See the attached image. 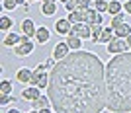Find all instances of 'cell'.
Returning a JSON list of instances; mask_svg holds the SVG:
<instances>
[{
	"label": "cell",
	"instance_id": "6da1fadb",
	"mask_svg": "<svg viewBox=\"0 0 131 113\" xmlns=\"http://www.w3.org/2000/svg\"><path fill=\"white\" fill-rule=\"evenodd\" d=\"M47 96L55 113H102L106 109V65L94 51H71L49 70Z\"/></svg>",
	"mask_w": 131,
	"mask_h": 113
},
{
	"label": "cell",
	"instance_id": "7a4b0ae2",
	"mask_svg": "<svg viewBox=\"0 0 131 113\" xmlns=\"http://www.w3.org/2000/svg\"><path fill=\"white\" fill-rule=\"evenodd\" d=\"M106 109L131 113V51L114 55L106 65Z\"/></svg>",
	"mask_w": 131,
	"mask_h": 113
},
{
	"label": "cell",
	"instance_id": "3957f363",
	"mask_svg": "<svg viewBox=\"0 0 131 113\" xmlns=\"http://www.w3.org/2000/svg\"><path fill=\"white\" fill-rule=\"evenodd\" d=\"M29 86H37V88H41V90H43V88L47 90V86H49V68H47V65H37L35 66Z\"/></svg>",
	"mask_w": 131,
	"mask_h": 113
},
{
	"label": "cell",
	"instance_id": "277c9868",
	"mask_svg": "<svg viewBox=\"0 0 131 113\" xmlns=\"http://www.w3.org/2000/svg\"><path fill=\"white\" fill-rule=\"evenodd\" d=\"M33 49H35V43H33L29 37L22 35V43L14 47V55H16V57H27V55L33 53Z\"/></svg>",
	"mask_w": 131,
	"mask_h": 113
},
{
	"label": "cell",
	"instance_id": "5b68a950",
	"mask_svg": "<svg viewBox=\"0 0 131 113\" xmlns=\"http://www.w3.org/2000/svg\"><path fill=\"white\" fill-rule=\"evenodd\" d=\"M125 51H129V47H127V43H125V39L114 37V39L108 43V53H110V55H119V53H125Z\"/></svg>",
	"mask_w": 131,
	"mask_h": 113
},
{
	"label": "cell",
	"instance_id": "8992f818",
	"mask_svg": "<svg viewBox=\"0 0 131 113\" xmlns=\"http://www.w3.org/2000/svg\"><path fill=\"white\" fill-rule=\"evenodd\" d=\"M71 35H77V37H80L82 41H84V39L92 37V29H90V26H86L84 22H80V23H74V26H72Z\"/></svg>",
	"mask_w": 131,
	"mask_h": 113
},
{
	"label": "cell",
	"instance_id": "52a82bcc",
	"mask_svg": "<svg viewBox=\"0 0 131 113\" xmlns=\"http://www.w3.org/2000/svg\"><path fill=\"white\" fill-rule=\"evenodd\" d=\"M82 22L86 23V26H96V23L102 26V22H104V14L96 12V10H94V6H92L90 10L84 12V20H82Z\"/></svg>",
	"mask_w": 131,
	"mask_h": 113
},
{
	"label": "cell",
	"instance_id": "ba28073f",
	"mask_svg": "<svg viewBox=\"0 0 131 113\" xmlns=\"http://www.w3.org/2000/svg\"><path fill=\"white\" fill-rule=\"evenodd\" d=\"M51 55H53L55 60H63L65 57H69V55H71V47L67 45V41H59V43L53 47Z\"/></svg>",
	"mask_w": 131,
	"mask_h": 113
},
{
	"label": "cell",
	"instance_id": "9c48e42d",
	"mask_svg": "<svg viewBox=\"0 0 131 113\" xmlns=\"http://www.w3.org/2000/svg\"><path fill=\"white\" fill-rule=\"evenodd\" d=\"M20 27H22V35H26V37H35V31H37V27H35V22L33 20H29V18H26V20H22L20 22Z\"/></svg>",
	"mask_w": 131,
	"mask_h": 113
},
{
	"label": "cell",
	"instance_id": "30bf717a",
	"mask_svg": "<svg viewBox=\"0 0 131 113\" xmlns=\"http://www.w3.org/2000/svg\"><path fill=\"white\" fill-rule=\"evenodd\" d=\"M71 29H72V23L67 20V18H61V20H57L55 22V33H59V35H69L71 33Z\"/></svg>",
	"mask_w": 131,
	"mask_h": 113
},
{
	"label": "cell",
	"instance_id": "8fae6325",
	"mask_svg": "<svg viewBox=\"0 0 131 113\" xmlns=\"http://www.w3.org/2000/svg\"><path fill=\"white\" fill-rule=\"evenodd\" d=\"M31 78H33V70L31 68H20L16 72V80L20 82V84H31Z\"/></svg>",
	"mask_w": 131,
	"mask_h": 113
},
{
	"label": "cell",
	"instance_id": "7c38bea8",
	"mask_svg": "<svg viewBox=\"0 0 131 113\" xmlns=\"http://www.w3.org/2000/svg\"><path fill=\"white\" fill-rule=\"evenodd\" d=\"M39 96H41V88H37V86H29V88H24L22 90V97L27 99V102H33Z\"/></svg>",
	"mask_w": 131,
	"mask_h": 113
},
{
	"label": "cell",
	"instance_id": "4fadbf2b",
	"mask_svg": "<svg viewBox=\"0 0 131 113\" xmlns=\"http://www.w3.org/2000/svg\"><path fill=\"white\" fill-rule=\"evenodd\" d=\"M2 43H4V47H12V49H14L16 45L22 43V35H18V33H14V31H8Z\"/></svg>",
	"mask_w": 131,
	"mask_h": 113
},
{
	"label": "cell",
	"instance_id": "5bb4252c",
	"mask_svg": "<svg viewBox=\"0 0 131 113\" xmlns=\"http://www.w3.org/2000/svg\"><path fill=\"white\" fill-rule=\"evenodd\" d=\"M49 37H51V31L45 26H39L37 31H35V41H37L39 45H45L47 41H49Z\"/></svg>",
	"mask_w": 131,
	"mask_h": 113
},
{
	"label": "cell",
	"instance_id": "9a60e30c",
	"mask_svg": "<svg viewBox=\"0 0 131 113\" xmlns=\"http://www.w3.org/2000/svg\"><path fill=\"white\" fill-rule=\"evenodd\" d=\"M49 103H51L49 96H47V94H45V96L41 94L37 99H33V102H31V109H45V107H49Z\"/></svg>",
	"mask_w": 131,
	"mask_h": 113
},
{
	"label": "cell",
	"instance_id": "2e32d148",
	"mask_svg": "<svg viewBox=\"0 0 131 113\" xmlns=\"http://www.w3.org/2000/svg\"><path fill=\"white\" fill-rule=\"evenodd\" d=\"M114 33H115V37H119V39H127L131 35V26L129 23H121V26L114 27Z\"/></svg>",
	"mask_w": 131,
	"mask_h": 113
},
{
	"label": "cell",
	"instance_id": "e0dca14e",
	"mask_svg": "<svg viewBox=\"0 0 131 113\" xmlns=\"http://www.w3.org/2000/svg\"><path fill=\"white\" fill-rule=\"evenodd\" d=\"M65 41H67V45L71 47V51H80L82 49V39L77 37V35H71V33H69Z\"/></svg>",
	"mask_w": 131,
	"mask_h": 113
},
{
	"label": "cell",
	"instance_id": "ac0fdd59",
	"mask_svg": "<svg viewBox=\"0 0 131 113\" xmlns=\"http://www.w3.org/2000/svg\"><path fill=\"white\" fill-rule=\"evenodd\" d=\"M121 12H123V4H121L119 0H110V4H108V14L117 16V14H121Z\"/></svg>",
	"mask_w": 131,
	"mask_h": 113
},
{
	"label": "cell",
	"instance_id": "d6986e66",
	"mask_svg": "<svg viewBox=\"0 0 131 113\" xmlns=\"http://www.w3.org/2000/svg\"><path fill=\"white\" fill-rule=\"evenodd\" d=\"M55 12H57V2H43V6H41V14L47 18L55 16Z\"/></svg>",
	"mask_w": 131,
	"mask_h": 113
},
{
	"label": "cell",
	"instance_id": "ffe728a7",
	"mask_svg": "<svg viewBox=\"0 0 131 113\" xmlns=\"http://www.w3.org/2000/svg\"><path fill=\"white\" fill-rule=\"evenodd\" d=\"M114 37H115L114 27H104V29H102V33H100V43H106V45H108Z\"/></svg>",
	"mask_w": 131,
	"mask_h": 113
},
{
	"label": "cell",
	"instance_id": "44dd1931",
	"mask_svg": "<svg viewBox=\"0 0 131 113\" xmlns=\"http://www.w3.org/2000/svg\"><path fill=\"white\" fill-rule=\"evenodd\" d=\"M12 27H14V20L12 18H8V16L0 18V31L8 33V31H12Z\"/></svg>",
	"mask_w": 131,
	"mask_h": 113
},
{
	"label": "cell",
	"instance_id": "7402d4cb",
	"mask_svg": "<svg viewBox=\"0 0 131 113\" xmlns=\"http://www.w3.org/2000/svg\"><path fill=\"white\" fill-rule=\"evenodd\" d=\"M67 20L74 26V23H80L82 20H84V12H80V10H74V12H71L69 16H67Z\"/></svg>",
	"mask_w": 131,
	"mask_h": 113
},
{
	"label": "cell",
	"instance_id": "603a6c76",
	"mask_svg": "<svg viewBox=\"0 0 131 113\" xmlns=\"http://www.w3.org/2000/svg\"><path fill=\"white\" fill-rule=\"evenodd\" d=\"M90 29H92V43H100V33H102V29L104 27L100 26V23H96V26H90Z\"/></svg>",
	"mask_w": 131,
	"mask_h": 113
},
{
	"label": "cell",
	"instance_id": "cb8c5ba5",
	"mask_svg": "<svg viewBox=\"0 0 131 113\" xmlns=\"http://www.w3.org/2000/svg\"><path fill=\"white\" fill-rule=\"evenodd\" d=\"M108 4L110 2H106V0H96V2H94V10L100 12V14H104V12H108Z\"/></svg>",
	"mask_w": 131,
	"mask_h": 113
},
{
	"label": "cell",
	"instance_id": "d4e9b609",
	"mask_svg": "<svg viewBox=\"0 0 131 113\" xmlns=\"http://www.w3.org/2000/svg\"><path fill=\"white\" fill-rule=\"evenodd\" d=\"M16 99L12 97V94H0V105L2 107H6V105H10V103H14Z\"/></svg>",
	"mask_w": 131,
	"mask_h": 113
},
{
	"label": "cell",
	"instance_id": "484cf974",
	"mask_svg": "<svg viewBox=\"0 0 131 113\" xmlns=\"http://www.w3.org/2000/svg\"><path fill=\"white\" fill-rule=\"evenodd\" d=\"M0 94H12V82L10 80L0 82Z\"/></svg>",
	"mask_w": 131,
	"mask_h": 113
},
{
	"label": "cell",
	"instance_id": "4316f807",
	"mask_svg": "<svg viewBox=\"0 0 131 113\" xmlns=\"http://www.w3.org/2000/svg\"><path fill=\"white\" fill-rule=\"evenodd\" d=\"M121 23H125V22H123V12H121V14H117V16H112L110 27H117V26H121Z\"/></svg>",
	"mask_w": 131,
	"mask_h": 113
},
{
	"label": "cell",
	"instance_id": "83f0119b",
	"mask_svg": "<svg viewBox=\"0 0 131 113\" xmlns=\"http://www.w3.org/2000/svg\"><path fill=\"white\" fill-rule=\"evenodd\" d=\"M16 0H2V8L4 10H8V12H12V10H16Z\"/></svg>",
	"mask_w": 131,
	"mask_h": 113
},
{
	"label": "cell",
	"instance_id": "f1b7e54d",
	"mask_svg": "<svg viewBox=\"0 0 131 113\" xmlns=\"http://www.w3.org/2000/svg\"><path fill=\"white\" fill-rule=\"evenodd\" d=\"M65 10L69 12V14H71V12H74V10H77V0H69V2L65 4Z\"/></svg>",
	"mask_w": 131,
	"mask_h": 113
},
{
	"label": "cell",
	"instance_id": "f546056e",
	"mask_svg": "<svg viewBox=\"0 0 131 113\" xmlns=\"http://www.w3.org/2000/svg\"><path fill=\"white\" fill-rule=\"evenodd\" d=\"M45 65H47V68H49V70H53V68H55V65H57V60L51 57V59H47V62H45Z\"/></svg>",
	"mask_w": 131,
	"mask_h": 113
},
{
	"label": "cell",
	"instance_id": "4dcf8cb0",
	"mask_svg": "<svg viewBox=\"0 0 131 113\" xmlns=\"http://www.w3.org/2000/svg\"><path fill=\"white\" fill-rule=\"evenodd\" d=\"M16 4H18V6H22L24 10H29V6H27L29 2H27V0H16Z\"/></svg>",
	"mask_w": 131,
	"mask_h": 113
},
{
	"label": "cell",
	"instance_id": "1f68e13d",
	"mask_svg": "<svg viewBox=\"0 0 131 113\" xmlns=\"http://www.w3.org/2000/svg\"><path fill=\"white\" fill-rule=\"evenodd\" d=\"M123 12H125V14H131V0H127L125 4H123Z\"/></svg>",
	"mask_w": 131,
	"mask_h": 113
},
{
	"label": "cell",
	"instance_id": "d6a6232c",
	"mask_svg": "<svg viewBox=\"0 0 131 113\" xmlns=\"http://www.w3.org/2000/svg\"><path fill=\"white\" fill-rule=\"evenodd\" d=\"M39 113H53V109H49V107H45V109H39Z\"/></svg>",
	"mask_w": 131,
	"mask_h": 113
},
{
	"label": "cell",
	"instance_id": "836d02e7",
	"mask_svg": "<svg viewBox=\"0 0 131 113\" xmlns=\"http://www.w3.org/2000/svg\"><path fill=\"white\" fill-rule=\"evenodd\" d=\"M125 43H127V47H129V51H131V35H129V37L125 39Z\"/></svg>",
	"mask_w": 131,
	"mask_h": 113
},
{
	"label": "cell",
	"instance_id": "e575fe53",
	"mask_svg": "<svg viewBox=\"0 0 131 113\" xmlns=\"http://www.w3.org/2000/svg\"><path fill=\"white\" fill-rule=\"evenodd\" d=\"M8 113H22V111H18V109H10Z\"/></svg>",
	"mask_w": 131,
	"mask_h": 113
},
{
	"label": "cell",
	"instance_id": "d590c367",
	"mask_svg": "<svg viewBox=\"0 0 131 113\" xmlns=\"http://www.w3.org/2000/svg\"><path fill=\"white\" fill-rule=\"evenodd\" d=\"M29 113H39V109H31V111H29Z\"/></svg>",
	"mask_w": 131,
	"mask_h": 113
},
{
	"label": "cell",
	"instance_id": "8d00e7d4",
	"mask_svg": "<svg viewBox=\"0 0 131 113\" xmlns=\"http://www.w3.org/2000/svg\"><path fill=\"white\" fill-rule=\"evenodd\" d=\"M41 2H57V0H41Z\"/></svg>",
	"mask_w": 131,
	"mask_h": 113
},
{
	"label": "cell",
	"instance_id": "74e56055",
	"mask_svg": "<svg viewBox=\"0 0 131 113\" xmlns=\"http://www.w3.org/2000/svg\"><path fill=\"white\" fill-rule=\"evenodd\" d=\"M59 2H63V4H67V2H69V0H59Z\"/></svg>",
	"mask_w": 131,
	"mask_h": 113
},
{
	"label": "cell",
	"instance_id": "f35d334b",
	"mask_svg": "<svg viewBox=\"0 0 131 113\" xmlns=\"http://www.w3.org/2000/svg\"><path fill=\"white\" fill-rule=\"evenodd\" d=\"M27 2H39V0H27Z\"/></svg>",
	"mask_w": 131,
	"mask_h": 113
}]
</instances>
